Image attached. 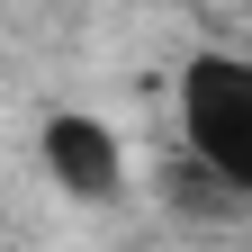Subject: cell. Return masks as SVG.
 Segmentation results:
<instances>
[{"mask_svg":"<svg viewBox=\"0 0 252 252\" xmlns=\"http://www.w3.org/2000/svg\"><path fill=\"white\" fill-rule=\"evenodd\" d=\"M180 144L225 198H252V63L243 54L180 63Z\"/></svg>","mask_w":252,"mask_h":252,"instance_id":"cell-1","label":"cell"},{"mask_svg":"<svg viewBox=\"0 0 252 252\" xmlns=\"http://www.w3.org/2000/svg\"><path fill=\"white\" fill-rule=\"evenodd\" d=\"M36 162H45V180L63 189V198L108 207L117 189H126V135H117L108 117H90V108H54L36 126Z\"/></svg>","mask_w":252,"mask_h":252,"instance_id":"cell-2","label":"cell"}]
</instances>
